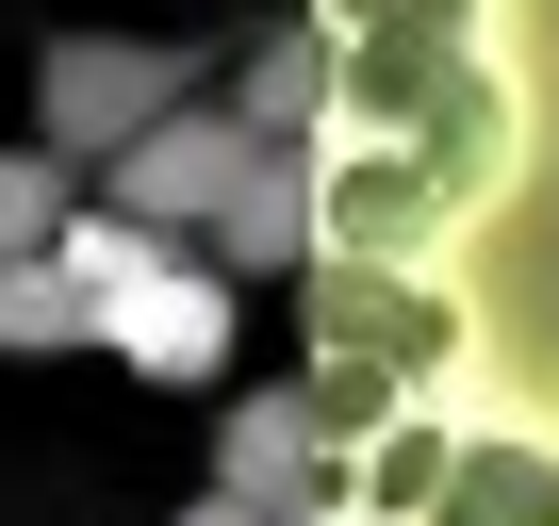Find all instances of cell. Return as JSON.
Masks as SVG:
<instances>
[{"label":"cell","mask_w":559,"mask_h":526,"mask_svg":"<svg viewBox=\"0 0 559 526\" xmlns=\"http://www.w3.org/2000/svg\"><path fill=\"white\" fill-rule=\"evenodd\" d=\"M330 83H346V34L297 0V17H280V34L230 67V116H247V132H280V148H313V132H330Z\"/></svg>","instance_id":"8"},{"label":"cell","mask_w":559,"mask_h":526,"mask_svg":"<svg viewBox=\"0 0 559 526\" xmlns=\"http://www.w3.org/2000/svg\"><path fill=\"white\" fill-rule=\"evenodd\" d=\"M181 526H263V510H247V493H198V510H181Z\"/></svg>","instance_id":"15"},{"label":"cell","mask_w":559,"mask_h":526,"mask_svg":"<svg viewBox=\"0 0 559 526\" xmlns=\"http://www.w3.org/2000/svg\"><path fill=\"white\" fill-rule=\"evenodd\" d=\"M444 230H461V198L428 181V148L313 132V263H428Z\"/></svg>","instance_id":"3"},{"label":"cell","mask_w":559,"mask_h":526,"mask_svg":"<svg viewBox=\"0 0 559 526\" xmlns=\"http://www.w3.org/2000/svg\"><path fill=\"white\" fill-rule=\"evenodd\" d=\"M67 346H99V280L50 247V263H0V362H67Z\"/></svg>","instance_id":"11"},{"label":"cell","mask_w":559,"mask_h":526,"mask_svg":"<svg viewBox=\"0 0 559 526\" xmlns=\"http://www.w3.org/2000/svg\"><path fill=\"white\" fill-rule=\"evenodd\" d=\"M444 477H461V428L412 395L379 444H346V461H330V526H428V493H444Z\"/></svg>","instance_id":"7"},{"label":"cell","mask_w":559,"mask_h":526,"mask_svg":"<svg viewBox=\"0 0 559 526\" xmlns=\"http://www.w3.org/2000/svg\"><path fill=\"white\" fill-rule=\"evenodd\" d=\"M67 214H83V165L0 148V263H50V247H67Z\"/></svg>","instance_id":"13"},{"label":"cell","mask_w":559,"mask_h":526,"mask_svg":"<svg viewBox=\"0 0 559 526\" xmlns=\"http://www.w3.org/2000/svg\"><path fill=\"white\" fill-rule=\"evenodd\" d=\"M395 411H412V379H379V362H297V428H313L330 461H346V444H379Z\"/></svg>","instance_id":"12"},{"label":"cell","mask_w":559,"mask_h":526,"mask_svg":"<svg viewBox=\"0 0 559 526\" xmlns=\"http://www.w3.org/2000/svg\"><path fill=\"white\" fill-rule=\"evenodd\" d=\"M428 526H559V461L510 428H461V477L428 493Z\"/></svg>","instance_id":"10"},{"label":"cell","mask_w":559,"mask_h":526,"mask_svg":"<svg viewBox=\"0 0 559 526\" xmlns=\"http://www.w3.org/2000/svg\"><path fill=\"white\" fill-rule=\"evenodd\" d=\"M99 346H116V362H148V379H214V362H230V263H214L198 230H165L132 280H116Z\"/></svg>","instance_id":"5"},{"label":"cell","mask_w":559,"mask_h":526,"mask_svg":"<svg viewBox=\"0 0 559 526\" xmlns=\"http://www.w3.org/2000/svg\"><path fill=\"white\" fill-rule=\"evenodd\" d=\"M214 493H247L263 526H330V444L297 428V395H230L214 411Z\"/></svg>","instance_id":"6"},{"label":"cell","mask_w":559,"mask_h":526,"mask_svg":"<svg viewBox=\"0 0 559 526\" xmlns=\"http://www.w3.org/2000/svg\"><path fill=\"white\" fill-rule=\"evenodd\" d=\"M263 148H280V132H247L230 99H181L165 132H132V148L99 165V198H116L132 230H214V214L247 198V165H263Z\"/></svg>","instance_id":"4"},{"label":"cell","mask_w":559,"mask_h":526,"mask_svg":"<svg viewBox=\"0 0 559 526\" xmlns=\"http://www.w3.org/2000/svg\"><path fill=\"white\" fill-rule=\"evenodd\" d=\"M297 330H313V362H379L412 395L461 362V297L428 263H297Z\"/></svg>","instance_id":"2"},{"label":"cell","mask_w":559,"mask_h":526,"mask_svg":"<svg viewBox=\"0 0 559 526\" xmlns=\"http://www.w3.org/2000/svg\"><path fill=\"white\" fill-rule=\"evenodd\" d=\"M330 34H395V17H444V34H477V0H313Z\"/></svg>","instance_id":"14"},{"label":"cell","mask_w":559,"mask_h":526,"mask_svg":"<svg viewBox=\"0 0 559 526\" xmlns=\"http://www.w3.org/2000/svg\"><path fill=\"white\" fill-rule=\"evenodd\" d=\"M198 247L230 263V280H280V263H313V148H263V165H247V198H230Z\"/></svg>","instance_id":"9"},{"label":"cell","mask_w":559,"mask_h":526,"mask_svg":"<svg viewBox=\"0 0 559 526\" xmlns=\"http://www.w3.org/2000/svg\"><path fill=\"white\" fill-rule=\"evenodd\" d=\"M181 99H214V50H148V34H50L34 50V148L50 165H116L132 132H165Z\"/></svg>","instance_id":"1"}]
</instances>
